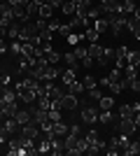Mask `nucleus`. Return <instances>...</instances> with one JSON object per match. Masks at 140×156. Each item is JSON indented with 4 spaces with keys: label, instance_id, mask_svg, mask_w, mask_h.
Segmentation results:
<instances>
[{
    "label": "nucleus",
    "instance_id": "8fccbe9b",
    "mask_svg": "<svg viewBox=\"0 0 140 156\" xmlns=\"http://www.w3.org/2000/svg\"><path fill=\"white\" fill-rule=\"evenodd\" d=\"M33 2H38V5H45V2H47V0H33Z\"/></svg>",
    "mask_w": 140,
    "mask_h": 156
},
{
    "label": "nucleus",
    "instance_id": "3c124183",
    "mask_svg": "<svg viewBox=\"0 0 140 156\" xmlns=\"http://www.w3.org/2000/svg\"><path fill=\"white\" fill-rule=\"evenodd\" d=\"M138 142H140V135H138Z\"/></svg>",
    "mask_w": 140,
    "mask_h": 156
},
{
    "label": "nucleus",
    "instance_id": "393cba45",
    "mask_svg": "<svg viewBox=\"0 0 140 156\" xmlns=\"http://www.w3.org/2000/svg\"><path fill=\"white\" fill-rule=\"evenodd\" d=\"M126 28L131 33H135V30H140V19H135L133 14H131V16H128V21H126Z\"/></svg>",
    "mask_w": 140,
    "mask_h": 156
},
{
    "label": "nucleus",
    "instance_id": "39448f33",
    "mask_svg": "<svg viewBox=\"0 0 140 156\" xmlns=\"http://www.w3.org/2000/svg\"><path fill=\"white\" fill-rule=\"evenodd\" d=\"M82 121L89 126H93L96 121H98V110L96 107H91V105H87V107H82Z\"/></svg>",
    "mask_w": 140,
    "mask_h": 156
},
{
    "label": "nucleus",
    "instance_id": "dca6fc26",
    "mask_svg": "<svg viewBox=\"0 0 140 156\" xmlns=\"http://www.w3.org/2000/svg\"><path fill=\"white\" fill-rule=\"evenodd\" d=\"M38 16H40V19H52L54 16V7L52 5H40V12H38Z\"/></svg>",
    "mask_w": 140,
    "mask_h": 156
},
{
    "label": "nucleus",
    "instance_id": "ea45409f",
    "mask_svg": "<svg viewBox=\"0 0 140 156\" xmlns=\"http://www.w3.org/2000/svg\"><path fill=\"white\" fill-rule=\"evenodd\" d=\"M47 5H52L54 9H56V7H61V5H63V0H47Z\"/></svg>",
    "mask_w": 140,
    "mask_h": 156
},
{
    "label": "nucleus",
    "instance_id": "9b49d317",
    "mask_svg": "<svg viewBox=\"0 0 140 156\" xmlns=\"http://www.w3.org/2000/svg\"><path fill=\"white\" fill-rule=\"evenodd\" d=\"M126 63L140 68V51H138V49H128V51H126Z\"/></svg>",
    "mask_w": 140,
    "mask_h": 156
},
{
    "label": "nucleus",
    "instance_id": "37998d69",
    "mask_svg": "<svg viewBox=\"0 0 140 156\" xmlns=\"http://www.w3.org/2000/svg\"><path fill=\"white\" fill-rule=\"evenodd\" d=\"M0 82H2V84L7 86V84H9V75H2V77H0Z\"/></svg>",
    "mask_w": 140,
    "mask_h": 156
},
{
    "label": "nucleus",
    "instance_id": "cd10ccee",
    "mask_svg": "<svg viewBox=\"0 0 140 156\" xmlns=\"http://www.w3.org/2000/svg\"><path fill=\"white\" fill-rule=\"evenodd\" d=\"M26 12H28V16H35V14L40 12V5H38V2H33V0H28V5H26Z\"/></svg>",
    "mask_w": 140,
    "mask_h": 156
},
{
    "label": "nucleus",
    "instance_id": "2f4dec72",
    "mask_svg": "<svg viewBox=\"0 0 140 156\" xmlns=\"http://www.w3.org/2000/svg\"><path fill=\"white\" fill-rule=\"evenodd\" d=\"M135 112H133V107L131 105H121L119 107V117H133Z\"/></svg>",
    "mask_w": 140,
    "mask_h": 156
},
{
    "label": "nucleus",
    "instance_id": "9d476101",
    "mask_svg": "<svg viewBox=\"0 0 140 156\" xmlns=\"http://www.w3.org/2000/svg\"><path fill=\"white\" fill-rule=\"evenodd\" d=\"M61 79H63V84H73L75 79H77V68H68L66 72H61Z\"/></svg>",
    "mask_w": 140,
    "mask_h": 156
},
{
    "label": "nucleus",
    "instance_id": "c756f323",
    "mask_svg": "<svg viewBox=\"0 0 140 156\" xmlns=\"http://www.w3.org/2000/svg\"><path fill=\"white\" fill-rule=\"evenodd\" d=\"M21 47H23V42H19V40H12V44H9V51H12L14 56H21Z\"/></svg>",
    "mask_w": 140,
    "mask_h": 156
},
{
    "label": "nucleus",
    "instance_id": "a19ab883",
    "mask_svg": "<svg viewBox=\"0 0 140 156\" xmlns=\"http://www.w3.org/2000/svg\"><path fill=\"white\" fill-rule=\"evenodd\" d=\"M9 47H7V42H5V37H0V54H5Z\"/></svg>",
    "mask_w": 140,
    "mask_h": 156
},
{
    "label": "nucleus",
    "instance_id": "f8f14e48",
    "mask_svg": "<svg viewBox=\"0 0 140 156\" xmlns=\"http://www.w3.org/2000/svg\"><path fill=\"white\" fill-rule=\"evenodd\" d=\"M103 49H105V47H100L98 42H91V44H89V49H87V54L91 56V58H96V61H98L100 56H103Z\"/></svg>",
    "mask_w": 140,
    "mask_h": 156
},
{
    "label": "nucleus",
    "instance_id": "423d86ee",
    "mask_svg": "<svg viewBox=\"0 0 140 156\" xmlns=\"http://www.w3.org/2000/svg\"><path fill=\"white\" fill-rule=\"evenodd\" d=\"M121 77H124V72H121L119 68H112L110 75H105V77L100 79V84H103V86H110V84H114V82H121Z\"/></svg>",
    "mask_w": 140,
    "mask_h": 156
},
{
    "label": "nucleus",
    "instance_id": "5701e85b",
    "mask_svg": "<svg viewBox=\"0 0 140 156\" xmlns=\"http://www.w3.org/2000/svg\"><path fill=\"white\" fill-rule=\"evenodd\" d=\"M61 12L66 14V16H75V2L73 0H66V2L61 5Z\"/></svg>",
    "mask_w": 140,
    "mask_h": 156
},
{
    "label": "nucleus",
    "instance_id": "ddd939ff",
    "mask_svg": "<svg viewBox=\"0 0 140 156\" xmlns=\"http://www.w3.org/2000/svg\"><path fill=\"white\" fill-rule=\"evenodd\" d=\"M56 77H61V70L56 68V65H47L45 68V79L47 82H54Z\"/></svg>",
    "mask_w": 140,
    "mask_h": 156
},
{
    "label": "nucleus",
    "instance_id": "09e8293b",
    "mask_svg": "<svg viewBox=\"0 0 140 156\" xmlns=\"http://www.w3.org/2000/svg\"><path fill=\"white\" fill-rule=\"evenodd\" d=\"M2 91H5V84H2V82H0V96H2Z\"/></svg>",
    "mask_w": 140,
    "mask_h": 156
},
{
    "label": "nucleus",
    "instance_id": "6e6552de",
    "mask_svg": "<svg viewBox=\"0 0 140 156\" xmlns=\"http://www.w3.org/2000/svg\"><path fill=\"white\" fill-rule=\"evenodd\" d=\"M14 121H16L19 126L28 124V121H33V119H31V110H16V114H14Z\"/></svg>",
    "mask_w": 140,
    "mask_h": 156
},
{
    "label": "nucleus",
    "instance_id": "f3484780",
    "mask_svg": "<svg viewBox=\"0 0 140 156\" xmlns=\"http://www.w3.org/2000/svg\"><path fill=\"white\" fill-rule=\"evenodd\" d=\"M135 154H140V142L138 140H131V144L124 149V156H135Z\"/></svg>",
    "mask_w": 140,
    "mask_h": 156
},
{
    "label": "nucleus",
    "instance_id": "72a5a7b5",
    "mask_svg": "<svg viewBox=\"0 0 140 156\" xmlns=\"http://www.w3.org/2000/svg\"><path fill=\"white\" fill-rule=\"evenodd\" d=\"M93 86H98L96 77H93V75H87V77H84V89H93Z\"/></svg>",
    "mask_w": 140,
    "mask_h": 156
},
{
    "label": "nucleus",
    "instance_id": "603ef678",
    "mask_svg": "<svg viewBox=\"0 0 140 156\" xmlns=\"http://www.w3.org/2000/svg\"><path fill=\"white\" fill-rule=\"evenodd\" d=\"M63 2H66V0H63Z\"/></svg>",
    "mask_w": 140,
    "mask_h": 156
},
{
    "label": "nucleus",
    "instance_id": "6ab92c4d",
    "mask_svg": "<svg viewBox=\"0 0 140 156\" xmlns=\"http://www.w3.org/2000/svg\"><path fill=\"white\" fill-rule=\"evenodd\" d=\"M54 135L56 137H66L68 135V126L63 124V121H56V124H54Z\"/></svg>",
    "mask_w": 140,
    "mask_h": 156
},
{
    "label": "nucleus",
    "instance_id": "f257e3e1",
    "mask_svg": "<svg viewBox=\"0 0 140 156\" xmlns=\"http://www.w3.org/2000/svg\"><path fill=\"white\" fill-rule=\"evenodd\" d=\"M107 19H110V33H112L114 37H119V35H121V30L126 28L128 14H110Z\"/></svg>",
    "mask_w": 140,
    "mask_h": 156
},
{
    "label": "nucleus",
    "instance_id": "7ed1b4c3",
    "mask_svg": "<svg viewBox=\"0 0 140 156\" xmlns=\"http://www.w3.org/2000/svg\"><path fill=\"white\" fill-rule=\"evenodd\" d=\"M138 126H135L133 117H119V133H126V135H133Z\"/></svg>",
    "mask_w": 140,
    "mask_h": 156
},
{
    "label": "nucleus",
    "instance_id": "b1692460",
    "mask_svg": "<svg viewBox=\"0 0 140 156\" xmlns=\"http://www.w3.org/2000/svg\"><path fill=\"white\" fill-rule=\"evenodd\" d=\"M63 110H56V107H49V121L52 124H56V121H63V114H61Z\"/></svg>",
    "mask_w": 140,
    "mask_h": 156
},
{
    "label": "nucleus",
    "instance_id": "a878e982",
    "mask_svg": "<svg viewBox=\"0 0 140 156\" xmlns=\"http://www.w3.org/2000/svg\"><path fill=\"white\" fill-rule=\"evenodd\" d=\"M82 37H84V35H82V33H75V30H73V33H70V35H68L66 40H68V44H73V47H77V44H80V42H82Z\"/></svg>",
    "mask_w": 140,
    "mask_h": 156
},
{
    "label": "nucleus",
    "instance_id": "4c0bfd02",
    "mask_svg": "<svg viewBox=\"0 0 140 156\" xmlns=\"http://www.w3.org/2000/svg\"><path fill=\"white\" fill-rule=\"evenodd\" d=\"M82 65H84L87 70H89V68H91V65H93V58H91V56H89V54H87V56H84V58H82Z\"/></svg>",
    "mask_w": 140,
    "mask_h": 156
},
{
    "label": "nucleus",
    "instance_id": "412c9836",
    "mask_svg": "<svg viewBox=\"0 0 140 156\" xmlns=\"http://www.w3.org/2000/svg\"><path fill=\"white\" fill-rule=\"evenodd\" d=\"M84 37H87L89 42H98V40H100V33L96 30V28H93V26H89L87 30H84Z\"/></svg>",
    "mask_w": 140,
    "mask_h": 156
},
{
    "label": "nucleus",
    "instance_id": "0eeeda50",
    "mask_svg": "<svg viewBox=\"0 0 140 156\" xmlns=\"http://www.w3.org/2000/svg\"><path fill=\"white\" fill-rule=\"evenodd\" d=\"M77 107V96L75 93H63L61 98V110H75Z\"/></svg>",
    "mask_w": 140,
    "mask_h": 156
},
{
    "label": "nucleus",
    "instance_id": "79ce46f5",
    "mask_svg": "<svg viewBox=\"0 0 140 156\" xmlns=\"http://www.w3.org/2000/svg\"><path fill=\"white\" fill-rule=\"evenodd\" d=\"M133 121H135V126L140 128V112H135V114H133Z\"/></svg>",
    "mask_w": 140,
    "mask_h": 156
},
{
    "label": "nucleus",
    "instance_id": "de8ad7c7",
    "mask_svg": "<svg viewBox=\"0 0 140 156\" xmlns=\"http://www.w3.org/2000/svg\"><path fill=\"white\" fill-rule=\"evenodd\" d=\"M133 37H135V40L140 42V30H135V33H133Z\"/></svg>",
    "mask_w": 140,
    "mask_h": 156
},
{
    "label": "nucleus",
    "instance_id": "1a4fd4ad",
    "mask_svg": "<svg viewBox=\"0 0 140 156\" xmlns=\"http://www.w3.org/2000/svg\"><path fill=\"white\" fill-rule=\"evenodd\" d=\"M93 28H96L98 33L110 30V19H107V16H98V19H93Z\"/></svg>",
    "mask_w": 140,
    "mask_h": 156
},
{
    "label": "nucleus",
    "instance_id": "2eb2a0df",
    "mask_svg": "<svg viewBox=\"0 0 140 156\" xmlns=\"http://www.w3.org/2000/svg\"><path fill=\"white\" fill-rule=\"evenodd\" d=\"M45 58H47V63H49V65H56L61 58H63V54H59V51H54V49H49V51H45Z\"/></svg>",
    "mask_w": 140,
    "mask_h": 156
},
{
    "label": "nucleus",
    "instance_id": "f03ea898",
    "mask_svg": "<svg viewBox=\"0 0 140 156\" xmlns=\"http://www.w3.org/2000/svg\"><path fill=\"white\" fill-rule=\"evenodd\" d=\"M19 133L23 137H28V140H38V137L42 135V130H40V124H35V121H28V124H23L19 128Z\"/></svg>",
    "mask_w": 140,
    "mask_h": 156
},
{
    "label": "nucleus",
    "instance_id": "a18cd8bd",
    "mask_svg": "<svg viewBox=\"0 0 140 156\" xmlns=\"http://www.w3.org/2000/svg\"><path fill=\"white\" fill-rule=\"evenodd\" d=\"M131 107H133V112H140V103H131Z\"/></svg>",
    "mask_w": 140,
    "mask_h": 156
},
{
    "label": "nucleus",
    "instance_id": "c9c22d12",
    "mask_svg": "<svg viewBox=\"0 0 140 156\" xmlns=\"http://www.w3.org/2000/svg\"><path fill=\"white\" fill-rule=\"evenodd\" d=\"M59 33H61V35H63V37H68V35L73 33V28H70V23H61V26H59Z\"/></svg>",
    "mask_w": 140,
    "mask_h": 156
},
{
    "label": "nucleus",
    "instance_id": "c85d7f7f",
    "mask_svg": "<svg viewBox=\"0 0 140 156\" xmlns=\"http://www.w3.org/2000/svg\"><path fill=\"white\" fill-rule=\"evenodd\" d=\"M98 121H100V124H110V121H112V112H110V110L98 112Z\"/></svg>",
    "mask_w": 140,
    "mask_h": 156
},
{
    "label": "nucleus",
    "instance_id": "49530a36",
    "mask_svg": "<svg viewBox=\"0 0 140 156\" xmlns=\"http://www.w3.org/2000/svg\"><path fill=\"white\" fill-rule=\"evenodd\" d=\"M5 119H7V114H5V112H2V110H0V124H2Z\"/></svg>",
    "mask_w": 140,
    "mask_h": 156
},
{
    "label": "nucleus",
    "instance_id": "e433bc0d",
    "mask_svg": "<svg viewBox=\"0 0 140 156\" xmlns=\"http://www.w3.org/2000/svg\"><path fill=\"white\" fill-rule=\"evenodd\" d=\"M100 96H103V91H100L98 86H93V89H89V98H93V100H100Z\"/></svg>",
    "mask_w": 140,
    "mask_h": 156
},
{
    "label": "nucleus",
    "instance_id": "473e14b6",
    "mask_svg": "<svg viewBox=\"0 0 140 156\" xmlns=\"http://www.w3.org/2000/svg\"><path fill=\"white\" fill-rule=\"evenodd\" d=\"M84 140H87V144H89V142H96V140H98V130L89 128V130H87V135H84Z\"/></svg>",
    "mask_w": 140,
    "mask_h": 156
},
{
    "label": "nucleus",
    "instance_id": "4468645a",
    "mask_svg": "<svg viewBox=\"0 0 140 156\" xmlns=\"http://www.w3.org/2000/svg\"><path fill=\"white\" fill-rule=\"evenodd\" d=\"M49 154L59 156V154H66V147H63V142H61L59 137H52V151Z\"/></svg>",
    "mask_w": 140,
    "mask_h": 156
},
{
    "label": "nucleus",
    "instance_id": "aec40b11",
    "mask_svg": "<svg viewBox=\"0 0 140 156\" xmlns=\"http://www.w3.org/2000/svg\"><path fill=\"white\" fill-rule=\"evenodd\" d=\"M63 58H66L68 68H77V65H82V63H80V58L75 56V51H68V54H63Z\"/></svg>",
    "mask_w": 140,
    "mask_h": 156
},
{
    "label": "nucleus",
    "instance_id": "58836bf2",
    "mask_svg": "<svg viewBox=\"0 0 140 156\" xmlns=\"http://www.w3.org/2000/svg\"><path fill=\"white\" fill-rule=\"evenodd\" d=\"M128 86H131L133 91H140V77H138V79H133V82H131V84H128Z\"/></svg>",
    "mask_w": 140,
    "mask_h": 156
},
{
    "label": "nucleus",
    "instance_id": "20e7f679",
    "mask_svg": "<svg viewBox=\"0 0 140 156\" xmlns=\"http://www.w3.org/2000/svg\"><path fill=\"white\" fill-rule=\"evenodd\" d=\"M31 119H33L35 124H42V121L49 119V110H45L40 105H31Z\"/></svg>",
    "mask_w": 140,
    "mask_h": 156
},
{
    "label": "nucleus",
    "instance_id": "7c9ffc66",
    "mask_svg": "<svg viewBox=\"0 0 140 156\" xmlns=\"http://www.w3.org/2000/svg\"><path fill=\"white\" fill-rule=\"evenodd\" d=\"M9 135H12V133H9V130L5 128V124H0V144L9 142Z\"/></svg>",
    "mask_w": 140,
    "mask_h": 156
},
{
    "label": "nucleus",
    "instance_id": "bb28decb",
    "mask_svg": "<svg viewBox=\"0 0 140 156\" xmlns=\"http://www.w3.org/2000/svg\"><path fill=\"white\" fill-rule=\"evenodd\" d=\"M68 91L75 93V96H77V93H82V91H84V82H77V79H75L73 84H68Z\"/></svg>",
    "mask_w": 140,
    "mask_h": 156
},
{
    "label": "nucleus",
    "instance_id": "a211bd4d",
    "mask_svg": "<svg viewBox=\"0 0 140 156\" xmlns=\"http://www.w3.org/2000/svg\"><path fill=\"white\" fill-rule=\"evenodd\" d=\"M98 105H100V110H112L114 107V98L112 96H100Z\"/></svg>",
    "mask_w": 140,
    "mask_h": 156
},
{
    "label": "nucleus",
    "instance_id": "f704fd0d",
    "mask_svg": "<svg viewBox=\"0 0 140 156\" xmlns=\"http://www.w3.org/2000/svg\"><path fill=\"white\" fill-rule=\"evenodd\" d=\"M75 51V56H77V58H80V63H82V58H84V56H87V47H82V44H77L73 49Z\"/></svg>",
    "mask_w": 140,
    "mask_h": 156
},
{
    "label": "nucleus",
    "instance_id": "4be33fe9",
    "mask_svg": "<svg viewBox=\"0 0 140 156\" xmlns=\"http://www.w3.org/2000/svg\"><path fill=\"white\" fill-rule=\"evenodd\" d=\"M135 7H138L135 0H121V12H124V14H133Z\"/></svg>",
    "mask_w": 140,
    "mask_h": 156
},
{
    "label": "nucleus",
    "instance_id": "c03bdc74",
    "mask_svg": "<svg viewBox=\"0 0 140 156\" xmlns=\"http://www.w3.org/2000/svg\"><path fill=\"white\" fill-rule=\"evenodd\" d=\"M133 16H135V19H140V5L135 7V9H133Z\"/></svg>",
    "mask_w": 140,
    "mask_h": 156
}]
</instances>
